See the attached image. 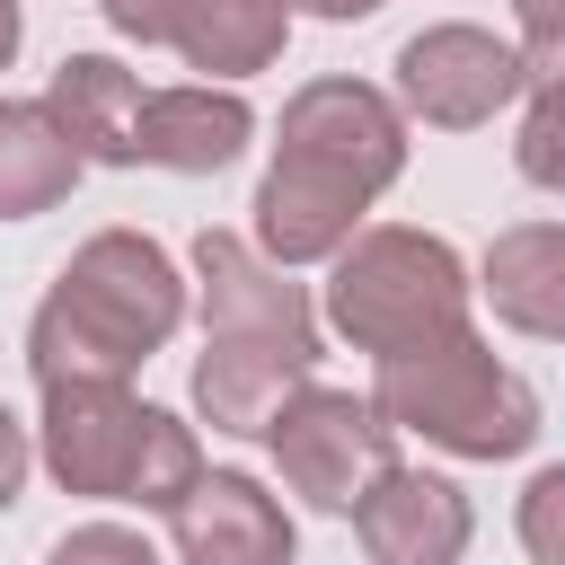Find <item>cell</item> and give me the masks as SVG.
<instances>
[{
	"label": "cell",
	"mask_w": 565,
	"mask_h": 565,
	"mask_svg": "<svg viewBox=\"0 0 565 565\" xmlns=\"http://www.w3.org/2000/svg\"><path fill=\"white\" fill-rule=\"evenodd\" d=\"M185 274L159 238L141 230H97L71 247L53 291L26 318V371L35 388L62 380H132L177 327H185Z\"/></svg>",
	"instance_id": "6da1fadb"
},
{
	"label": "cell",
	"mask_w": 565,
	"mask_h": 565,
	"mask_svg": "<svg viewBox=\"0 0 565 565\" xmlns=\"http://www.w3.org/2000/svg\"><path fill=\"white\" fill-rule=\"evenodd\" d=\"M35 459L53 468L62 494L88 503H141V512H177L203 486V441L185 415L132 397L124 380H62L44 388L35 415Z\"/></svg>",
	"instance_id": "7a4b0ae2"
},
{
	"label": "cell",
	"mask_w": 565,
	"mask_h": 565,
	"mask_svg": "<svg viewBox=\"0 0 565 565\" xmlns=\"http://www.w3.org/2000/svg\"><path fill=\"white\" fill-rule=\"evenodd\" d=\"M468 300H477V274H468V256H459L441 230L371 221V230L327 265L318 318H327L353 353L388 362V353H415V344H433V335H459V327H468Z\"/></svg>",
	"instance_id": "3957f363"
},
{
	"label": "cell",
	"mask_w": 565,
	"mask_h": 565,
	"mask_svg": "<svg viewBox=\"0 0 565 565\" xmlns=\"http://www.w3.org/2000/svg\"><path fill=\"white\" fill-rule=\"evenodd\" d=\"M371 406L397 433H415L424 450H450V459H521L539 441V424H547L539 388L477 327L433 335L415 353H388L380 380H371Z\"/></svg>",
	"instance_id": "277c9868"
},
{
	"label": "cell",
	"mask_w": 565,
	"mask_h": 565,
	"mask_svg": "<svg viewBox=\"0 0 565 565\" xmlns=\"http://www.w3.org/2000/svg\"><path fill=\"white\" fill-rule=\"evenodd\" d=\"M265 450H274L282 486H291L309 512H327V521H353V512L371 503V486H380L388 468H406V459H397V424H388L371 397L327 388V380H309V388L274 415Z\"/></svg>",
	"instance_id": "5b68a950"
},
{
	"label": "cell",
	"mask_w": 565,
	"mask_h": 565,
	"mask_svg": "<svg viewBox=\"0 0 565 565\" xmlns=\"http://www.w3.org/2000/svg\"><path fill=\"white\" fill-rule=\"evenodd\" d=\"M397 106L406 124H433V132H477L494 124L503 106L530 97V62L521 44H503L494 26H468V18H441V26H415L397 44Z\"/></svg>",
	"instance_id": "8992f818"
},
{
	"label": "cell",
	"mask_w": 565,
	"mask_h": 565,
	"mask_svg": "<svg viewBox=\"0 0 565 565\" xmlns=\"http://www.w3.org/2000/svg\"><path fill=\"white\" fill-rule=\"evenodd\" d=\"M274 150L318 159V168L353 177V185L380 203V194L406 177V106H397L388 88H371V79L327 71V79H309V88H291V97H282Z\"/></svg>",
	"instance_id": "52a82bcc"
},
{
	"label": "cell",
	"mask_w": 565,
	"mask_h": 565,
	"mask_svg": "<svg viewBox=\"0 0 565 565\" xmlns=\"http://www.w3.org/2000/svg\"><path fill=\"white\" fill-rule=\"evenodd\" d=\"M256 256H274L282 274L291 265H335L371 221V194L353 185V177H335V168H318V159H291V150H274L265 159V177H256Z\"/></svg>",
	"instance_id": "ba28073f"
},
{
	"label": "cell",
	"mask_w": 565,
	"mask_h": 565,
	"mask_svg": "<svg viewBox=\"0 0 565 565\" xmlns=\"http://www.w3.org/2000/svg\"><path fill=\"white\" fill-rule=\"evenodd\" d=\"M194 309H203V335L318 344V300L274 256H256V238H238V230H203L194 238Z\"/></svg>",
	"instance_id": "9c48e42d"
},
{
	"label": "cell",
	"mask_w": 565,
	"mask_h": 565,
	"mask_svg": "<svg viewBox=\"0 0 565 565\" xmlns=\"http://www.w3.org/2000/svg\"><path fill=\"white\" fill-rule=\"evenodd\" d=\"M318 371V344H274V335H203L194 353V415L212 433H238V441H265L274 415L309 388Z\"/></svg>",
	"instance_id": "30bf717a"
},
{
	"label": "cell",
	"mask_w": 565,
	"mask_h": 565,
	"mask_svg": "<svg viewBox=\"0 0 565 565\" xmlns=\"http://www.w3.org/2000/svg\"><path fill=\"white\" fill-rule=\"evenodd\" d=\"M177 565H291V512L247 468H203V486L168 512Z\"/></svg>",
	"instance_id": "8fae6325"
},
{
	"label": "cell",
	"mask_w": 565,
	"mask_h": 565,
	"mask_svg": "<svg viewBox=\"0 0 565 565\" xmlns=\"http://www.w3.org/2000/svg\"><path fill=\"white\" fill-rule=\"evenodd\" d=\"M353 539L371 565H459L477 539V512L450 477L433 468H388L371 486V503L353 512Z\"/></svg>",
	"instance_id": "7c38bea8"
},
{
	"label": "cell",
	"mask_w": 565,
	"mask_h": 565,
	"mask_svg": "<svg viewBox=\"0 0 565 565\" xmlns=\"http://www.w3.org/2000/svg\"><path fill=\"white\" fill-rule=\"evenodd\" d=\"M247 141H256V106H247L238 88L177 79V88H150V97H141V168L221 177V168H238Z\"/></svg>",
	"instance_id": "4fadbf2b"
},
{
	"label": "cell",
	"mask_w": 565,
	"mask_h": 565,
	"mask_svg": "<svg viewBox=\"0 0 565 565\" xmlns=\"http://www.w3.org/2000/svg\"><path fill=\"white\" fill-rule=\"evenodd\" d=\"M141 71H124L115 53H62V71L44 79V106L88 168H141Z\"/></svg>",
	"instance_id": "5bb4252c"
},
{
	"label": "cell",
	"mask_w": 565,
	"mask_h": 565,
	"mask_svg": "<svg viewBox=\"0 0 565 565\" xmlns=\"http://www.w3.org/2000/svg\"><path fill=\"white\" fill-rule=\"evenodd\" d=\"M477 291H486V309L512 335L565 344V221H512V230H494V247L477 265Z\"/></svg>",
	"instance_id": "9a60e30c"
},
{
	"label": "cell",
	"mask_w": 565,
	"mask_h": 565,
	"mask_svg": "<svg viewBox=\"0 0 565 565\" xmlns=\"http://www.w3.org/2000/svg\"><path fill=\"white\" fill-rule=\"evenodd\" d=\"M282 44H291V0H185L168 53L212 88H238L247 71H274Z\"/></svg>",
	"instance_id": "2e32d148"
},
{
	"label": "cell",
	"mask_w": 565,
	"mask_h": 565,
	"mask_svg": "<svg viewBox=\"0 0 565 565\" xmlns=\"http://www.w3.org/2000/svg\"><path fill=\"white\" fill-rule=\"evenodd\" d=\"M79 168L88 159L62 141L44 97H0V221H35V212L71 203Z\"/></svg>",
	"instance_id": "e0dca14e"
},
{
	"label": "cell",
	"mask_w": 565,
	"mask_h": 565,
	"mask_svg": "<svg viewBox=\"0 0 565 565\" xmlns=\"http://www.w3.org/2000/svg\"><path fill=\"white\" fill-rule=\"evenodd\" d=\"M512 168L539 185V194H565V88H539L521 97V132H512Z\"/></svg>",
	"instance_id": "ac0fdd59"
},
{
	"label": "cell",
	"mask_w": 565,
	"mask_h": 565,
	"mask_svg": "<svg viewBox=\"0 0 565 565\" xmlns=\"http://www.w3.org/2000/svg\"><path fill=\"white\" fill-rule=\"evenodd\" d=\"M512 530H521V556H530V565H565V459H547V468L521 486Z\"/></svg>",
	"instance_id": "d6986e66"
},
{
	"label": "cell",
	"mask_w": 565,
	"mask_h": 565,
	"mask_svg": "<svg viewBox=\"0 0 565 565\" xmlns=\"http://www.w3.org/2000/svg\"><path fill=\"white\" fill-rule=\"evenodd\" d=\"M44 565H159V547L141 530H124V521H79V530L53 539Z\"/></svg>",
	"instance_id": "ffe728a7"
},
{
	"label": "cell",
	"mask_w": 565,
	"mask_h": 565,
	"mask_svg": "<svg viewBox=\"0 0 565 565\" xmlns=\"http://www.w3.org/2000/svg\"><path fill=\"white\" fill-rule=\"evenodd\" d=\"M97 9H106V26L124 44H177V9L185 0H97Z\"/></svg>",
	"instance_id": "44dd1931"
},
{
	"label": "cell",
	"mask_w": 565,
	"mask_h": 565,
	"mask_svg": "<svg viewBox=\"0 0 565 565\" xmlns=\"http://www.w3.org/2000/svg\"><path fill=\"white\" fill-rule=\"evenodd\" d=\"M521 62H530L539 88H565V9L547 26H521Z\"/></svg>",
	"instance_id": "7402d4cb"
},
{
	"label": "cell",
	"mask_w": 565,
	"mask_h": 565,
	"mask_svg": "<svg viewBox=\"0 0 565 565\" xmlns=\"http://www.w3.org/2000/svg\"><path fill=\"white\" fill-rule=\"evenodd\" d=\"M26 468H35V433H26V424L0 406V512L26 494Z\"/></svg>",
	"instance_id": "603a6c76"
},
{
	"label": "cell",
	"mask_w": 565,
	"mask_h": 565,
	"mask_svg": "<svg viewBox=\"0 0 565 565\" xmlns=\"http://www.w3.org/2000/svg\"><path fill=\"white\" fill-rule=\"evenodd\" d=\"M291 9H309V18H327V26H353V18H371L380 0H291Z\"/></svg>",
	"instance_id": "cb8c5ba5"
},
{
	"label": "cell",
	"mask_w": 565,
	"mask_h": 565,
	"mask_svg": "<svg viewBox=\"0 0 565 565\" xmlns=\"http://www.w3.org/2000/svg\"><path fill=\"white\" fill-rule=\"evenodd\" d=\"M18 35H26V18H18V0H0V71L18 62Z\"/></svg>",
	"instance_id": "d4e9b609"
},
{
	"label": "cell",
	"mask_w": 565,
	"mask_h": 565,
	"mask_svg": "<svg viewBox=\"0 0 565 565\" xmlns=\"http://www.w3.org/2000/svg\"><path fill=\"white\" fill-rule=\"evenodd\" d=\"M556 9H565V0H512V18H521V26H547Z\"/></svg>",
	"instance_id": "484cf974"
}]
</instances>
